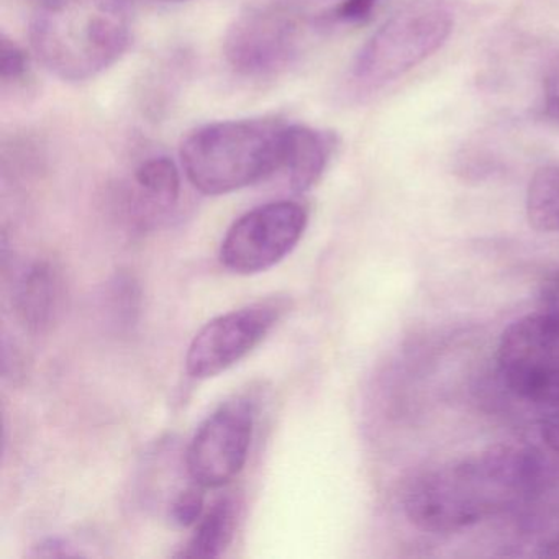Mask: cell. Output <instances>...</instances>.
<instances>
[{
	"instance_id": "1",
	"label": "cell",
	"mask_w": 559,
	"mask_h": 559,
	"mask_svg": "<svg viewBox=\"0 0 559 559\" xmlns=\"http://www.w3.org/2000/svg\"><path fill=\"white\" fill-rule=\"evenodd\" d=\"M558 480L559 463L548 451L496 444L418 474L402 503L415 528L448 535L532 506Z\"/></svg>"
},
{
	"instance_id": "2",
	"label": "cell",
	"mask_w": 559,
	"mask_h": 559,
	"mask_svg": "<svg viewBox=\"0 0 559 559\" xmlns=\"http://www.w3.org/2000/svg\"><path fill=\"white\" fill-rule=\"evenodd\" d=\"M132 0H41L31 41L45 68L67 83L109 70L132 44Z\"/></svg>"
},
{
	"instance_id": "3",
	"label": "cell",
	"mask_w": 559,
	"mask_h": 559,
	"mask_svg": "<svg viewBox=\"0 0 559 559\" xmlns=\"http://www.w3.org/2000/svg\"><path fill=\"white\" fill-rule=\"evenodd\" d=\"M287 123L224 120L199 127L181 145L182 169L205 195H225L281 171Z\"/></svg>"
},
{
	"instance_id": "4",
	"label": "cell",
	"mask_w": 559,
	"mask_h": 559,
	"mask_svg": "<svg viewBox=\"0 0 559 559\" xmlns=\"http://www.w3.org/2000/svg\"><path fill=\"white\" fill-rule=\"evenodd\" d=\"M454 12L444 0H414L389 17L361 50L348 73L356 94H371L394 83L437 53L450 38Z\"/></svg>"
},
{
	"instance_id": "5",
	"label": "cell",
	"mask_w": 559,
	"mask_h": 559,
	"mask_svg": "<svg viewBox=\"0 0 559 559\" xmlns=\"http://www.w3.org/2000/svg\"><path fill=\"white\" fill-rule=\"evenodd\" d=\"M312 19L273 2L251 5L235 17L224 38L228 67L247 80H267L296 63Z\"/></svg>"
},
{
	"instance_id": "6",
	"label": "cell",
	"mask_w": 559,
	"mask_h": 559,
	"mask_svg": "<svg viewBox=\"0 0 559 559\" xmlns=\"http://www.w3.org/2000/svg\"><path fill=\"white\" fill-rule=\"evenodd\" d=\"M496 361L516 397L559 407V312L539 307L513 322L500 336Z\"/></svg>"
},
{
	"instance_id": "7",
	"label": "cell",
	"mask_w": 559,
	"mask_h": 559,
	"mask_svg": "<svg viewBox=\"0 0 559 559\" xmlns=\"http://www.w3.org/2000/svg\"><path fill=\"white\" fill-rule=\"evenodd\" d=\"M307 224L309 214L299 202L260 205L228 228L221 247L222 264L243 276L271 270L293 253Z\"/></svg>"
},
{
	"instance_id": "8",
	"label": "cell",
	"mask_w": 559,
	"mask_h": 559,
	"mask_svg": "<svg viewBox=\"0 0 559 559\" xmlns=\"http://www.w3.org/2000/svg\"><path fill=\"white\" fill-rule=\"evenodd\" d=\"M289 310V300L270 297L224 313L202 326L186 355V369L194 379H211L253 352Z\"/></svg>"
},
{
	"instance_id": "9",
	"label": "cell",
	"mask_w": 559,
	"mask_h": 559,
	"mask_svg": "<svg viewBox=\"0 0 559 559\" xmlns=\"http://www.w3.org/2000/svg\"><path fill=\"white\" fill-rule=\"evenodd\" d=\"M253 431L251 399H231L215 408L189 443L186 466L191 479L205 489L231 483L247 464Z\"/></svg>"
},
{
	"instance_id": "10",
	"label": "cell",
	"mask_w": 559,
	"mask_h": 559,
	"mask_svg": "<svg viewBox=\"0 0 559 559\" xmlns=\"http://www.w3.org/2000/svg\"><path fill=\"white\" fill-rule=\"evenodd\" d=\"M181 198V175L168 156L145 159L133 173L127 209L140 225L162 218Z\"/></svg>"
},
{
	"instance_id": "11",
	"label": "cell",
	"mask_w": 559,
	"mask_h": 559,
	"mask_svg": "<svg viewBox=\"0 0 559 559\" xmlns=\"http://www.w3.org/2000/svg\"><path fill=\"white\" fill-rule=\"evenodd\" d=\"M335 150V136L312 127L287 126L284 139L283 166L290 189L297 194L309 191L319 182Z\"/></svg>"
},
{
	"instance_id": "12",
	"label": "cell",
	"mask_w": 559,
	"mask_h": 559,
	"mask_svg": "<svg viewBox=\"0 0 559 559\" xmlns=\"http://www.w3.org/2000/svg\"><path fill=\"white\" fill-rule=\"evenodd\" d=\"M60 274L47 261L31 264L15 284L14 306L31 332L41 333L58 319L63 300Z\"/></svg>"
},
{
	"instance_id": "13",
	"label": "cell",
	"mask_w": 559,
	"mask_h": 559,
	"mask_svg": "<svg viewBox=\"0 0 559 559\" xmlns=\"http://www.w3.org/2000/svg\"><path fill=\"white\" fill-rule=\"evenodd\" d=\"M240 502L234 496H222L195 523L194 533L178 552V558L212 559L224 555L237 532Z\"/></svg>"
},
{
	"instance_id": "14",
	"label": "cell",
	"mask_w": 559,
	"mask_h": 559,
	"mask_svg": "<svg viewBox=\"0 0 559 559\" xmlns=\"http://www.w3.org/2000/svg\"><path fill=\"white\" fill-rule=\"evenodd\" d=\"M526 218L542 234L559 235V165H549L533 175L526 189Z\"/></svg>"
},
{
	"instance_id": "15",
	"label": "cell",
	"mask_w": 559,
	"mask_h": 559,
	"mask_svg": "<svg viewBox=\"0 0 559 559\" xmlns=\"http://www.w3.org/2000/svg\"><path fill=\"white\" fill-rule=\"evenodd\" d=\"M204 489L205 487L194 483V486L186 487L173 499L169 506V520L176 526L189 528V526H195V523L202 519L205 509Z\"/></svg>"
},
{
	"instance_id": "16",
	"label": "cell",
	"mask_w": 559,
	"mask_h": 559,
	"mask_svg": "<svg viewBox=\"0 0 559 559\" xmlns=\"http://www.w3.org/2000/svg\"><path fill=\"white\" fill-rule=\"evenodd\" d=\"M28 76V57L11 38L0 41V80L4 86L24 83Z\"/></svg>"
},
{
	"instance_id": "17",
	"label": "cell",
	"mask_w": 559,
	"mask_h": 559,
	"mask_svg": "<svg viewBox=\"0 0 559 559\" xmlns=\"http://www.w3.org/2000/svg\"><path fill=\"white\" fill-rule=\"evenodd\" d=\"M273 4L283 5L290 11L299 12L312 19L316 24L329 25L330 15L345 4L346 0H267Z\"/></svg>"
},
{
	"instance_id": "18",
	"label": "cell",
	"mask_w": 559,
	"mask_h": 559,
	"mask_svg": "<svg viewBox=\"0 0 559 559\" xmlns=\"http://www.w3.org/2000/svg\"><path fill=\"white\" fill-rule=\"evenodd\" d=\"M543 107L549 119L559 122V60L549 68L543 83Z\"/></svg>"
},
{
	"instance_id": "19",
	"label": "cell",
	"mask_w": 559,
	"mask_h": 559,
	"mask_svg": "<svg viewBox=\"0 0 559 559\" xmlns=\"http://www.w3.org/2000/svg\"><path fill=\"white\" fill-rule=\"evenodd\" d=\"M539 438L545 450L559 463V407L551 408L539 425Z\"/></svg>"
},
{
	"instance_id": "20",
	"label": "cell",
	"mask_w": 559,
	"mask_h": 559,
	"mask_svg": "<svg viewBox=\"0 0 559 559\" xmlns=\"http://www.w3.org/2000/svg\"><path fill=\"white\" fill-rule=\"evenodd\" d=\"M539 306L542 309L559 312V271H555L543 281L539 287Z\"/></svg>"
},
{
	"instance_id": "21",
	"label": "cell",
	"mask_w": 559,
	"mask_h": 559,
	"mask_svg": "<svg viewBox=\"0 0 559 559\" xmlns=\"http://www.w3.org/2000/svg\"><path fill=\"white\" fill-rule=\"evenodd\" d=\"M538 548L539 556H545V558H559V532L551 533V535L542 539Z\"/></svg>"
},
{
	"instance_id": "22",
	"label": "cell",
	"mask_w": 559,
	"mask_h": 559,
	"mask_svg": "<svg viewBox=\"0 0 559 559\" xmlns=\"http://www.w3.org/2000/svg\"><path fill=\"white\" fill-rule=\"evenodd\" d=\"M162 2H188V0H162Z\"/></svg>"
}]
</instances>
